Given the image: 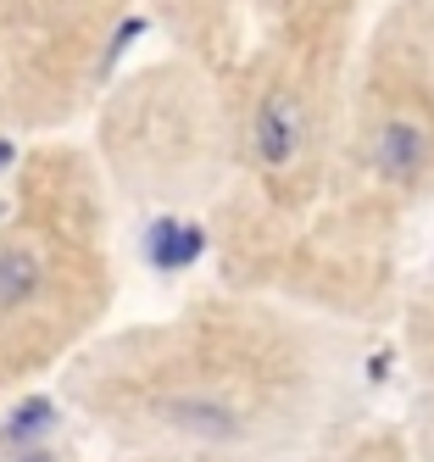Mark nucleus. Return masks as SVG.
<instances>
[{"mask_svg":"<svg viewBox=\"0 0 434 462\" xmlns=\"http://www.w3.org/2000/svg\"><path fill=\"white\" fill-rule=\"evenodd\" d=\"M112 290V207L95 156L28 151L0 195V407L95 340Z\"/></svg>","mask_w":434,"mask_h":462,"instance_id":"obj_4","label":"nucleus"},{"mask_svg":"<svg viewBox=\"0 0 434 462\" xmlns=\"http://www.w3.org/2000/svg\"><path fill=\"white\" fill-rule=\"evenodd\" d=\"M346 462H418L407 440H395V435H379V440H362L356 451H346Z\"/></svg>","mask_w":434,"mask_h":462,"instance_id":"obj_9","label":"nucleus"},{"mask_svg":"<svg viewBox=\"0 0 434 462\" xmlns=\"http://www.w3.org/2000/svg\"><path fill=\"white\" fill-rule=\"evenodd\" d=\"M367 0H267L223 73L234 173L217 201L223 279L267 295L284 279L328 184Z\"/></svg>","mask_w":434,"mask_h":462,"instance_id":"obj_3","label":"nucleus"},{"mask_svg":"<svg viewBox=\"0 0 434 462\" xmlns=\"http://www.w3.org/2000/svg\"><path fill=\"white\" fill-rule=\"evenodd\" d=\"M423 207H434V0H390L362 28L323 201L273 301L374 312Z\"/></svg>","mask_w":434,"mask_h":462,"instance_id":"obj_2","label":"nucleus"},{"mask_svg":"<svg viewBox=\"0 0 434 462\" xmlns=\"http://www.w3.org/2000/svg\"><path fill=\"white\" fill-rule=\"evenodd\" d=\"M61 402L112 457L284 462L318 429L323 356L295 312L234 290L89 340Z\"/></svg>","mask_w":434,"mask_h":462,"instance_id":"obj_1","label":"nucleus"},{"mask_svg":"<svg viewBox=\"0 0 434 462\" xmlns=\"http://www.w3.org/2000/svg\"><path fill=\"white\" fill-rule=\"evenodd\" d=\"M262 6L267 0H151L156 23L173 40V56L195 61V68H207L217 79L240 61Z\"/></svg>","mask_w":434,"mask_h":462,"instance_id":"obj_7","label":"nucleus"},{"mask_svg":"<svg viewBox=\"0 0 434 462\" xmlns=\"http://www.w3.org/2000/svg\"><path fill=\"white\" fill-rule=\"evenodd\" d=\"M128 0H0V123L51 134L106 95Z\"/></svg>","mask_w":434,"mask_h":462,"instance_id":"obj_6","label":"nucleus"},{"mask_svg":"<svg viewBox=\"0 0 434 462\" xmlns=\"http://www.w3.org/2000/svg\"><path fill=\"white\" fill-rule=\"evenodd\" d=\"M100 179L151 212L217 207L234 173L223 79L167 56L100 101Z\"/></svg>","mask_w":434,"mask_h":462,"instance_id":"obj_5","label":"nucleus"},{"mask_svg":"<svg viewBox=\"0 0 434 462\" xmlns=\"http://www.w3.org/2000/svg\"><path fill=\"white\" fill-rule=\"evenodd\" d=\"M407 351H412V457L434 462V284L412 301Z\"/></svg>","mask_w":434,"mask_h":462,"instance_id":"obj_8","label":"nucleus"}]
</instances>
